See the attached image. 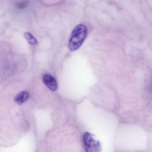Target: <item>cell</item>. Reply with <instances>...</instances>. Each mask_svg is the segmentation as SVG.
<instances>
[{"mask_svg": "<svg viewBox=\"0 0 152 152\" xmlns=\"http://www.w3.org/2000/svg\"><path fill=\"white\" fill-rule=\"evenodd\" d=\"M87 33V27L84 25H78L74 28L68 44V48L71 51H75L80 47L86 39Z\"/></svg>", "mask_w": 152, "mask_h": 152, "instance_id": "cell-1", "label": "cell"}, {"mask_svg": "<svg viewBox=\"0 0 152 152\" xmlns=\"http://www.w3.org/2000/svg\"><path fill=\"white\" fill-rule=\"evenodd\" d=\"M83 144L87 152H99L101 151V145L99 141L93 138V135L89 132L84 133L83 137Z\"/></svg>", "mask_w": 152, "mask_h": 152, "instance_id": "cell-2", "label": "cell"}, {"mask_svg": "<svg viewBox=\"0 0 152 152\" xmlns=\"http://www.w3.org/2000/svg\"><path fill=\"white\" fill-rule=\"evenodd\" d=\"M42 80L46 86L52 91H56L58 88L57 82L54 77L46 74L42 77Z\"/></svg>", "mask_w": 152, "mask_h": 152, "instance_id": "cell-3", "label": "cell"}, {"mask_svg": "<svg viewBox=\"0 0 152 152\" xmlns=\"http://www.w3.org/2000/svg\"><path fill=\"white\" fill-rule=\"evenodd\" d=\"M29 97V93L27 91H23L15 97V101L17 104H21L26 101Z\"/></svg>", "mask_w": 152, "mask_h": 152, "instance_id": "cell-4", "label": "cell"}, {"mask_svg": "<svg viewBox=\"0 0 152 152\" xmlns=\"http://www.w3.org/2000/svg\"><path fill=\"white\" fill-rule=\"evenodd\" d=\"M24 36L25 38L30 44H31V45L37 44V41L36 39L30 33L26 32L24 34Z\"/></svg>", "mask_w": 152, "mask_h": 152, "instance_id": "cell-5", "label": "cell"}]
</instances>
